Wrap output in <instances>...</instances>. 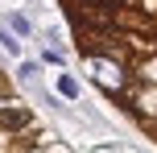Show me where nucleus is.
<instances>
[{
	"instance_id": "nucleus-1",
	"label": "nucleus",
	"mask_w": 157,
	"mask_h": 153,
	"mask_svg": "<svg viewBox=\"0 0 157 153\" xmlns=\"http://www.w3.org/2000/svg\"><path fill=\"white\" fill-rule=\"evenodd\" d=\"M29 124H33V116H29L25 104H13V108L0 112V132H21V128H29Z\"/></svg>"
},
{
	"instance_id": "nucleus-2",
	"label": "nucleus",
	"mask_w": 157,
	"mask_h": 153,
	"mask_svg": "<svg viewBox=\"0 0 157 153\" xmlns=\"http://www.w3.org/2000/svg\"><path fill=\"white\" fill-rule=\"evenodd\" d=\"M17 83H25V87H41V62H17Z\"/></svg>"
},
{
	"instance_id": "nucleus-3",
	"label": "nucleus",
	"mask_w": 157,
	"mask_h": 153,
	"mask_svg": "<svg viewBox=\"0 0 157 153\" xmlns=\"http://www.w3.org/2000/svg\"><path fill=\"white\" fill-rule=\"evenodd\" d=\"M4 25L17 33V37H33V21L25 13H4Z\"/></svg>"
},
{
	"instance_id": "nucleus-4",
	"label": "nucleus",
	"mask_w": 157,
	"mask_h": 153,
	"mask_svg": "<svg viewBox=\"0 0 157 153\" xmlns=\"http://www.w3.org/2000/svg\"><path fill=\"white\" fill-rule=\"evenodd\" d=\"M0 50H4L8 58H21V37H17L8 25H0Z\"/></svg>"
},
{
	"instance_id": "nucleus-5",
	"label": "nucleus",
	"mask_w": 157,
	"mask_h": 153,
	"mask_svg": "<svg viewBox=\"0 0 157 153\" xmlns=\"http://www.w3.org/2000/svg\"><path fill=\"white\" fill-rule=\"evenodd\" d=\"M54 87H58V95H62V99H78V79H75V75H58Z\"/></svg>"
},
{
	"instance_id": "nucleus-6",
	"label": "nucleus",
	"mask_w": 157,
	"mask_h": 153,
	"mask_svg": "<svg viewBox=\"0 0 157 153\" xmlns=\"http://www.w3.org/2000/svg\"><path fill=\"white\" fill-rule=\"evenodd\" d=\"M41 62H46V66H62L66 58H62V50H58V46H46V50H41Z\"/></svg>"
},
{
	"instance_id": "nucleus-7",
	"label": "nucleus",
	"mask_w": 157,
	"mask_h": 153,
	"mask_svg": "<svg viewBox=\"0 0 157 153\" xmlns=\"http://www.w3.org/2000/svg\"><path fill=\"white\" fill-rule=\"evenodd\" d=\"M91 153H124L120 145H99V149H91Z\"/></svg>"
}]
</instances>
